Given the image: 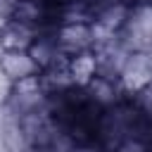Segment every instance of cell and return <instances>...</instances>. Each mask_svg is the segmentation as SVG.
Listing matches in <instances>:
<instances>
[{"mask_svg":"<svg viewBox=\"0 0 152 152\" xmlns=\"http://www.w3.org/2000/svg\"><path fill=\"white\" fill-rule=\"evenodd\" d=\"M19 152H40V150H38V147H31V145H26V147H21Z\"/></svg>","mask_w":152,"mask_h":152,"instance_id":"2e32d148","label":"cell"},{"mask_svg":"<svg viewBox=\"0 0 152 152\" xmlns=\"http://www.w3.org/2000/svg\"><path fill=\"white\" fill-rule=\"evenodd\" d=\"M128 100L133 102V107H135L147 121H152V81H150L147 86H142L138 93H133Z\"/></svg>","mask_w":152,"mask_h":152,"instance_id":"8fae6325","label":"cell"},{"mask_svg":"<svg viewBox=\"0 0 152 152\" xmlns=\"http://www.w3.org/2000/svg\"><path fill=\"white\" fill-rule=\"evenodd\" d=\"M83 90H86V97L97 109H107V107L126 100V93L121 90L119 81L116 78H109V76H102V74H95Z\"/></svg>","mask_w":152,"mask_h":152,"instance_id":"8992f818","label":"cell"},{"mask_svg":"<svg viewBox=\"0 0 152 152\" xmlns=\"http://www.w3.org/2000/svg\"><path fill=\"white\" fill-rule=\"evenodd\" d=\"M10 88H12V81L2 74V69H0V104H5V100H7V95H10Z\"/></svg>","mask_w":152,"mask_h":152,"instance_id":"4fadbf2b","label":"cell"},{"mask_svg":"<svg viewBox=\"0 0 152 152\" xmlns=\"http://www.w3.org/2000/svg\"><path fill=\"white\" fill-rule=\"evenodd\" d=\"M121 2H126L128 7H133V5H142V2H147V0H121Z\"/></svg>","mask_w":152,"mask_h":152,"instance_id":"9a60e30c","label":"cell"},{"mask_svg":"<svg viewBox=\"0 0 152 152\" xmlns=\"http://www.w3.org/2000/svg\"><path fill=\"white\" fill-rule=\"evenodd\" d=\"M147 5H152V0H147Z\"/></svg>","mask_w":152,"mask_h":152,"instance_id":"e0dca14e","label":"cell"},{"mask_svg":"<svg viewBox=\"0 0 152 152\" xmlns=\"http://www.w3.org/2000/svg\"><path fill=\"white\" fill-rule=\"evenodd\" d=\"M121 45L128 52H147L152 50V5H133L128 10L126 24L121 28Z\"/></svg>","mask_w":152,"mask_h":152,"instance_id":"7a4b0ae2","label":"cell"},{"mask_svg":"<svg viewBox=\"0 0 152 152\" xmlns=\"http://www.w3.org/2000/svg\"><path fill=\"white\" fill-rule=\"evenodd\" d=\"M36 36H38V31H33L31 26L10 19V24L0 33V45H2V50H28V45L33 43Z\"/></svg>","mask_w":152,"mask_h":152,"instance_id":"30bf717a","label":"cell"},{"mask_svg":"<svg viewBox=\"0 0 152 152\" xmlns=\"http://www.w3.org/2000/svg\"><path fill=\"white\" fill-rule=\"evenodd\" d=\"M93 2V7L97 10V7H102V5H112V2H121V0H90Z\"/></svg>","mask_w":152,"mask_h":152,"instance_id":"5bb4252c","label":"cell"},{"mask_svg":"<svg viewBox=\"0 0 152 152\" xmlns=\"http://www.w3.org/2000/svg\"><path fill=\"white\" fill-rule=\"evenodd\" d=\"M150 152H152V150H150Z\"/></svg>","mask_w":152,"mask_h":152,"instance_id":"ac0fdd59","label":"cell"},{"mask_svg":"<svg viewBox=\"0 0 152 152\" xmlns=\"http://www.w3.org/2000/svg\"><path fill=\"white\" fill-rule=\"evenodd\" d=\"M0 69H2V74L12 83L40 74V69L33 62V57L28 55V50H2V55H0Z\"/></svg>","mask_w":152,"mask_h":152,"instance_id":"ba28073f","label":"cell"},{"mask_svg":"<svg viewBox=\"0 0 152 152\" xmlns=\"http://www.w3.org/2000/svg\"><path fill=\"white\" fill-rule=\"evenodd\" d=\"M52 33H55V40H57L59 52L66 59L69 57H76L81 52L93 50V28H90V24H83V21L59 24V26L52 28Z\"/></svg>","mask_w":152,"mask_h":152,"instance_id":"5b68a950","label":"cell"},{"mask_svg":"<svg viewBox=\"0 0 152 152\" xmlns=\"http://www.w3.org/2000/svg\"><path fill=\"white\" fill-rule=\"evenodd\" d=\"M2 107H5V112H7L10 119H24L28 114L45 112L48 109V90L43 86L40 74L12 83L10 95H7V100H5Z\"/></svg>","mask_w":152,"mask_h":152,"instance_id":"6da1fadb","label":"cell"},{"mask_svg":"<svg viewBox=\"0 0 152 152\" xmlns=\"http://www.w3.org/2000/svg\"><path fill=\"white\" fill-rule=\"evenodd\" d=\"M150 81H152V59H150V55L147 52H128L121 69H119V86L126 93V97L138 93Z\"/></svg>","mask_w":152,"mask_h":152,"instance_id":"277c9868","label":"cell"},{"mask_svg":"<svg viewBox=\"0 0 152 152\" xmlns=\"http://www.w3.org/2000/svg\"><path fill=\"white\" fill-rule=\"evenodd\" d=\"M28 55H31L33 62L38 64L40 74L66 62V57H64V55L59 52V48H57V40H55V33H52V31L38 33V36L33 38V43L28 45Z\"/></svg>","mask_w":152,"mask_h":152,"instance_id":"52a82bcc","label":"cell"},{"mask_svg":"<svg viewBox=\"0 0 152 152\" xmlns=\"http://www.w3.org/2000/svg\"><path fill=\"white\" fill-rule=\"evenodd\" d=\"M66 71H69L74 86L86 88L90 83V78L97 74V57H95V52L88 50V52H81L76 57H69L66 59Z\"/></svg>","mask_w":152,"mask_h":152,"instance_id":"9c48e42d","label":"cell"},{"mask_svg":"<svg viewBox=\"0 0 152 152\" xmlns=\"http://www.w3.org/2000/svg\"><path fill=\"white\" fill-rule=\"evenodd\" d=\"M12 19L31 26L38 33L52 31L55 26H59V5H55L52 0H19L14 5Z\"/></svg>","mask_w":152,"mask_h":152,"instance_id":"3957f363","label":"cell"},{"mask_svg":"<svg viewBox=\"0 0 152 152\" xmlns=\"http://www.w3.org/2000/svg\"><path fill=\"white\" fill-rule=\"evenodd\" d=\"M109 152H150V147H147V142H145V140L126 138V140H121L116 147H112Z\"/></svg>","mask_w":152,"mask_h":152,"instance_id":"7c38bea8","label":"cell"}]
</instances>
